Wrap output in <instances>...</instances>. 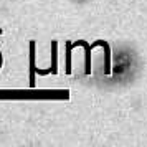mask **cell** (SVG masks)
I'll use <instances>...</instances> for the list:
<instances>
[{
    "instance_id": "6da1fadb",
    "label": "cell",
    "mask_w": 147,
    "mask_h": 147,
    "mask_svg": "<svg viewBox=\"0 0 147 147\" xmlns=\"http://www.w3.org/2000/svg\"><path fill=\"white\" fill-rule=\"evenodd\" d=\"M80 2H84V0H80Z\"/></svg>"
}]
</instances>
